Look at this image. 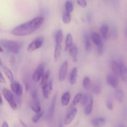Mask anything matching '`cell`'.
Returning <instances> with one entry per match:
<instances>
[{"instance_id": "obj_1", "label": "cell", "mask_w": 127, "mask_h": 127, "mask_svg": "<svg viewBox=\"0 0 127 127\" xmlns=\"http://www.w3.org/2000/svg\"><path fill=\"white\" fill-rule=\"evenodd\" d=\"M44 18L38 16L32 20L17 26L11 31V33L17 36H24L33 33L41 27Z\"/></svg>"}, {"instance_id": "obj_2", "label": "cell", "mask_w": 127, "mask_h": 127, "mask_svg": "<svg viewBox=\"0 0 127 127\" xmlns=\"http://www.w3.org/2000/svg\"><path fill=\"white\" fill-rule=\"evenodd\" d=\"M1 46L8 51L15 54L18 53L23 47V44L19 41L10 40H1Z\"/></svg>"}, {"instance_id": "obj_3", "label": "cell", "mask_w": 127, "mask_h": 127, "mask_svg": "<svg viewBox=\"0 0 127 127\" xmlns=\"http://www.w3.org/2000/svg\"><path fill=\"white\" fill-rule=\"evenodd\" d=\"M2 93L11 109L14 110H16L17 109V105L15 101L14 95L12 92L8 89L4 88L2 90Z\"/></svg>"}, {"instance_id": "obj_4", "label": "cell", "mask_w": 127, "mask_h": 127, "mask_svg": "<svg viewBox=\"0 0 127 127\" xmlns=\"http://www.w3.org/2000/svg\"><path fill=\"white\" fill-rule=\"evenodd\" d=\"M44 37L40 36L36 38L31 42L27 47V50L29 52H33L42 47L44 43Z\"/></svg>"}, {"instance_id": "obj_5", "label": "cell", "mask_w": 127, "mask_h": 127, "mask_svg": "<svg viewBox=\"0 0 127 127\" xmlns=\"http://www.w3.org/2000/svg\"><path fill=\"white\" fill-rule=\"evenodd\" d=\"M44 66L43 64L39 65L33 75V81L34 82H38L42 78L44 74Z\"/></svg>"}, {"instance_id": "obj_6", "label": "cell", "mask_w": 127, "mask_h": 127, "mask_svg": "<svg viewBox=\"0 0 127 127\" xmlns=\"http://www.w3.org/2000/svg\"><path fill=\"white\" fill-rule=\"evenodd\" d=\"M11 90L13 93L18 96H21L23 93V89L21 84L16 81H13L10 85Z\"/></svg>"}, {"instance_id": "obj_7", "label": "cell", "mask_w": 127, "mask_h": 127, "mask_svg": "<svg viewBox=\"0 0 127 127\" xmlns=\"http://www.w3.org/2000/svg\"><path fill=\"white\" fill-rule=\"evenodd\" d=\"M77 110L74 107H73L69 110L65 118L64 121L65 125H68L72 122L77 115Z\"/></svg>"}, {"instance_id": "obj_8", "label": "cell", "mask_w": 127, "mask_h": 127, "mask_svg": "<svg viewBox=\"0 0 127 127\" xmlns=\"http://www.w3.org/2000/svg\"><path fill=\"white\" fill-rule=\"evenodd\" d=\"M42 88L44 98L46 99H48L53 89V80L51 79L49 80L48 83Z\"/></svg>"}, {"instance_id": "obj_9", "label": "cell", "mask_w": 127, "mask_h": 127, "mask_svg": "<svg viewBox=\"0 0 127 127\" xmlns=\"http://www.w3.org/2000/svg\"><path fill=\"white\" fill-rule=\"evenodd\" d=\"M68 68V63L67 61L64 62L62 64L59 72V79L60 81L62 82L65 80Z\"/></svg>"}, {"instance_id": "obj_10", "label": "cell", "mask_w": 127, "mask_h": 127, "mask_svg": "<svg viewBox=\"0 0 127 127\" xmlns=\"http://www.w3.org/2000/svg\"><path fill=\"white\" fill-rule=\"evenodd\" d=\"M106 80L107 83L113 88H116L118 86L117 77L114 75L109 74L107 75Z\"/></svg>"}, {"instance_id": "obj_11", "label": "cell", "mask_w": 127, "mask_h": 127, "mask_svg": "<svg viewBox=\"0 0 127 127\" xmlns=\"http://www.w3.org/2000/svg\"><path fill=\"white\" fill-rule=\"evenodd\" d=\"M106 122V119L104 118H97L92 119L91 124L94 127H103Z\"/></svg>"}, {"instance_id": "obj_12", "label": "cell", "mask_w": 127, "mask_h": 127, "mask_svg": "<svg viewBox=\"0 0 127 127\" xmlns=\"http://www.w3.org/2000/svg\"><path fill=\"white\" fill-rule=\"evenodd\" d=\"M120 71L119 77L124 82L127 81V68L124 63L120 62Z\"/></svg>"}, {"instance_id": "obj_13", "label": "cell", "mask_w": 127, "mask_h": 127, "mask_svg": "<svg viewBox=\"0 0 127 127\" xmlns=\"http://www.w3.org/2000/svg\"><path fill=\"white\" fill-rule=\"evenodd\" d=\"M93 99L91 96H89L86 104L84 106V113L86 115H89L92 111L93 107Z\"/></svg>"}, {"instance_id": "obj_14", "label": "cell", "mask_w": 127, "mask_h": 127, "mask_svg": "<svg viewBox=\"0 0 127 127\" xmlns=\"http://www.w3.org/2000/svg\"><path fill=\"white\" fill-rule=\"evenodd\" d=\"M91 38L94 44L96 46H98L103 44L100 35L96 32L92 33L91 34Z\"/></svg>"}, {"instance_id": "obj_15", "label": "cell", "mask_w": 127, "mask_h": 127, "mask_svg": "<svg viewBox=\"0 0 127 127\" xmlns=\"http://www.w3.org/2000/svg\"><path fill=\"white\" fill-rule=\"evenodd\" d=\"M72 60L76 62L77 61L78 48L76 45H73L69 50L68 51Z\"/></svg>"}, {"instance_id": "obj_16", "label": "cell", "mask_w": 127, "mask_h": 127, "mask_svg": "<svg viewBox=\"0 0 127 127\" xmlns=\"http://www.w3.org/2000/svg\"><path fill=\"white\" fill-rule=\"evenodd\" d=\"M78 69L77 67H74L72 69L69 78V81L70 83L72 85L76 84L77 81V77Z\"/></svg>"}, {"instance_id": "obj_17", "label": "cell", "mask_w": 127, "mask_h": 127, "mask_svg": "<svg viewBox=\"0 0 127 127\" xmlns=\"http://www.w3.org/2000/svg\"><path fill=\"white\" fill-rule=\"evenodd\" d=\"M57 98V95H55L53 97L52 101H51V104L50 108H49V110H48V116L50 118L53 117L54 113Z\"/></svg>"}, {"instance_id": "obj_18", "label": "cell", "mask_w": 127, "mask_h": 127, "mask_svg": "<svg viewBox=\"0 0 127 127\" xmlns=\"http://www.w3.org/2000/svg\"><path fill=\"white\" fill-rule=\"evenodd\" d=\"M112 69L114 75L116 77H119L120 75V63L113 62L112 64Z\"/></svg>"}, {"instance_id": "obj_19", "label": "cell", "mask_w": 127, "mask_h": 127, "mask_svg": "<svg viewBox=\"0 0 127 127\" xmlns=\"http://www.w3.org/2000/svg\"><path fill=\"white\" fill-rule=\"evenodd\" d=\"M1 66L2 67V69H3L4 73L6 75L8 80L11 83L12 82L14 81V77H13V75L12 72L7 67L5 66L4 65H2Z\"/></svg>"}, {"instance_id": "obj_20", "label": "cell", "mask_w": 127, "mask_h": 127, "mask_svg": "<svg viewBox=\"0 0 127 127\" xmlns=\"http://www.w3.org/2000/svg\"><path fill=\"white\" fill-rule=\"evenodd\" d=\"M66 45L65 47V50L68 51L69 48L73 45V38L71 34L70 33H68L66 36Z\"/></svg>"}, {"instance_id": "obj_21", "label": "cell", "mask_w": 127, "mask_h": 127, "mask_svg": "<svg viewBox=\"0 0 127 127\" xmlns=\"http://www.w3.org/2000/svg\"><path fill=\"white\" fill-rule=\"evenodd\" d=\"M31 109L36 113H38L42 111L41 104L39 99L35 100H33V103L31 106Z\"/></svg>"}, {"instance_id": "obj_22", "label": "cell", "mask_w": 127, "mask_h": 127, "mask_svg": "<svg viewBox=\"0 0 127 127\" xmlns=\"http://www.w3.org/2000/svg\"><path fill=\"white\" fill-rule=\"evenodd\" d=\"M62 53L61 44H56L54 52V59L56 61L59 60Z\"/></svg>"}, {"instance_id": "obj_23", "label": "cell", "mask_w": 127, "mask_h": 127, "mask_svg": "<svg viewBox=\"0 0 127 127\" xmlns=\"http://www.w3.org/2000/svg\"><path fill=\"white\" fill-rule=\"evenodd\" d=\"M101 33L104 39L106 40L107 39L109 35V27L107 25L104 24L100 28Z\"/></svg>"}, {"instance_id": "obj_24", "label": "cell", "mask_w": 127, "mask_h": 127, "mask_svg": "<svg viewBox=\"0 0 127 127\" xmlns=\"http://www.w3.org/2000/svg\"><path fill=\"white\" fill-rule=\"evenodd\" d=\"M71 95L69 92L65 93L62 95L61 102L63 106H67L70 102Z\"/></svg>"}, {"instance_id": "obj_25", "label": "cell", "mask_w": 127, "mask_h": 127, "mask_svg": "<svg viewBox=\"0 0 127 127\" xmlns=\"http://www.w3.org/2000/svg\"><path fill=\"white\" fill-rule=\"evenodd\" d=\"M115 95L116 100L119 102L121 103L123 102L124 95V92L121 89H118L116 90L115 93Z\"/></svg>"}, {"instance_id": "obj_26", "label": "cell", "mask_w": 127, "mask_h": 127, "mask_svg": "<svg viewBox=\"0 0 127 127\" xmlns=\"http://www.w3.org/2000/svg\"><path fill=\"white\" fill-rule=\"evenodd\" d=\"M50 75V72L47 71L42 78V81L40 83L41 87H42L47 85L49 82V78Z\"/></svg>"}, {"instance_id": "obj_27", "label": "cell", "mask_w": 127, "mask_h": 127, "mask_svg": "<svg viewBox=\"0 0 127 127\" xmlns=\"http://www.w3.org/2000/svg\"><path fill=\"white\" fill-rule=\"evenodd\" d=\"M55 42L56 44H61L63 39V33L61 30H59L56 32L55 35Z\"/></svg>"}, {"instance_id": "obj_28", "label": "cell", "mask_w": 127, "mask_h": 127, "mask_svg": "<svg viewBox=\"0 0 127 127\" xmlns=\"http://www.w3.org/2000/svg\"><path fill=\"white\" fill-rule=\"evenodd\" d=\"M84 42L86 50L88 52H90L91 51V46L90 38H89V36L87 34L84 35Z\"/></svg>"}, {"instance_id": "obj_29", "label": "cell", "mask_w": 127, "mask_h": 127, "mask_svg": "<svg viewBox=\"0 0 127 127\" xmlns=\"http://www.w3.org/2000/svg\"><path fill=\"white\" fill-rule=\"evenodd\" d=\"M65 8L66 12L71 13L74 10V6L72 2L70 0L66 1L65 4Z\"/></svg>"}, {"instance_id": "obj_30", "label": "cell", "mask_w": 127, "mask_h": 127, "mask_svg": "<svg viewBox=\"0 0 127 127\" xmlns=\"http://www.w3.org/2000/svg\"><path fill=\"white\" fill-rule=\"evenodd\" d=\"M83 86L85 89L88 90L91 86V80L89 77H86L83 80Z\"/></svg>"}, {"instance_id": "obj_31", "label": "cell", "mask_w": 127, "mask_h": 127, "mask_svg": "<svg viewBox=\"0 0 127 127\" xmlns=\"http://www.w3.org/2000/svg\"><path fill=\"white\" fill-rule=\"evenodd\" d=\"M44 114L43 111H41L40 112L36 113L32 118V121L34 123H37L38 122L39 120L41 118Z\"/></svg>"}, {"instance_id": "obj_32", "label": "cell", "mask_w": 127, "mask_h": 127, "mask_svg": "<svg viewBox=\"0 0 127 127\" xmlns=\"http://www.w3.org/2000/svg\"><path fill=\"white\" fill-rule=\"evenodd\" d=\"M82 96H83V95L81 93H78L75 95L74 99H73V101H72V107L74 106L80 101Z\"/></svg>"}, {"instance_id": "obj_33", "label": "cell", "mask_w": 127, "mask_h": 127, "mask_svg": "<svg viewBox=\"0 0 127 127\" xmlns=\"http://www.w3.org/2000/svg\"><path fill=\"white\" fill-rule=\"evenodd\" d=\"M71 13L66 12L64 14L62 17V20L63 23L65 24H69L71 22Z\"/></svg>"}, {"instance_id": "obj_34", "label": "cell", "mask_w": 127, "mask_h": 127, "mask_svg": "<svg viewBox=\"0 0 127 127\" xmlns=\"http://www.w3.org/2000/svg\"><path fill=\"white\" fill-rule=\"evenodd\" d=\"M92 90L94 94L96 95H98L101 92V87L99 84H96L93 86Z\"/></svg>"}, {"instance_id": "obj_35", "label": "cell", "mask_w": 127, "mask_h": 127, "mask_svg": "<svg viewBox=\"0 0 127 127\" xmlns=\"http://www.w3.org/2000/svg\"><path fill=\"white\" fill-rule=\"evenodd\" d=\"M89 98V96H88L86 95H83L80 101L81 103L83 106H84L86 104L88 101Z\"/></svg>"}, {"instance_id": "obj_36", "label": "cell", "mask_w": 127, "mask_h": 127, "mask_svg": "<svg viewBox=\"0 0 127 127\" xmlns=\"http://www.w3.org/2000/svg\"><path fill=\"white\" fill-rule=\"evenodd\" d=\"M77 3L82 7H85L87 6V2L86 0H77Z\"/></svg>"}, {"instance_id": "obj_37", "label": "cell", "mask_w": 127, "mask_h": 127, "mask_svg": "<svg viewBox=\"0 0 127 127\" xmlns=\"http://www.w3.org/2000/svg\"><path fill=\"white\" fill-rule=\"evenodd\" d=\"M107 107L109 110H113V103L110 100H107L106 101Z\"/></svg>"}, {"instance_id": "obj_38", "label": "cell", "mask_w": 127, "mask_h": 127, "mask_svg": "<svg viewBox=\"0 0 127 127\" xmlns=\"http://www.w3.org/2000/svg\"><path fill=\"white\" fill-rule=\"evenodd\" d=\"M32 99L33 100H37L38 98V94H37V92L36 90H34L33 91L32 93Z\"/></svg>"}, {"instance_id": "obj_39", "label": "cell", "mask_w": 127, "mask_h": 127, "mask_svg": "<svg viewBox=\"0 0 127 127\" xmlns=\"http://www.w3.org/2000/svg\"><path fill=\"white\" fill-rule=\"evenodd\" d=\"M97 51L98 54L99 55H101L103 54V44L97 46Z\"/></svg>"}, {"instance_id": "obj_40", "label": "cell", "mask_w": 127, "mask_h": 127, "mask_svg": "<svg viewBox=\"0 0 127 127\" xmlns=\"http://www.w3.org/2000/svg\"><path fill=\"white\" fill-rule=\"evenodd\" d=\"M10 62L12 65H14L15 64V59L14 56H12L11 57L10 59Z\"/></svg>"}, {"instance_id": "obj_41", "label": "cell", "mask_w": 127, "mask_h": 127, "mask_svg": "<svg viewBox=\"0 0 127 127\" xmlns=\"http://www.w3.org/2000/svg\"><path fill=\"white\" fill-rule=\"evenodd\" d=\"M0 81L2 83H5V79L2 75L1 72H0Z\"/></svg>"}, {"instance_id": "obj_42", "label": "cell", "mask_w": 127, "mask_h": 127, "mask_svg": "<svg viewBox=\"0 0 127 127\" xmlns=\"http://www.w3.org/2000/svg\"><path fill=\"white\" fill-rule=\"evenodd\" d=\"M1 127H9L6 122L4 121V122L2 124Z\"/></svg>"}, {"instance_id": "obj_43", "label": "cell", "mask_w": 127, "mask_h": 127, "mask_svg": "<svg viewBox=\"0 0 127 127\" xmlns=\"http://www.w3.org/2000/svg\"><path fill=\"white\" fill-rule=\"evenodd\" d=\"M19 121H20V123H21V124L23 125V127H27V125H26L25 124V123H24V122H23L21 120H20H20H19Z\"/></svg>"}, {"instance_id": "obj_44", "label": "cell", "mask_w": 127, "mask_h": 127, "mask_svg": "<svg viewBox=\"0 0 127 127\" xmlns=\"http://www.w3.org/2000/svg\"><path fill=\"white\" fill-rule=\"evenodd\" d=\"M3 101L2 100V97H1V96H0V105L1 106V105L3 104Z\"/></svg>"}, {"instance_id": "obj_45", "label": "cell", "mask_w": 127, "mask_h": 127, "mask_svg": "<svg viewBox=\"0 0 127 127\" xmlns=\"http://www.w3.org/2000/svg\"><path fill=\"white\" fill-rule=\"evenodd\" d=\"M59 127H63L62 124V122H60L59 123Z\"/></svg>"}, {"instance_id": "obj_46", "label": "cell", "mask_w": 127, "mask_h": 127, "mask_svg": "<svg viewBox=\"0 0 127 127\" xmlns=\"http://www.w3.org/2000/svg\"><path fill=\"white\" fill-rule=\"evenodd\" d=\"M118 127H127L125 125L123 124H121Z\"/></svg>"}, {"instance_id": "obj_47", "label": "cell", "mask_w": 127, "mask_h": 127, "mask_svg": "<svg viewBox=\"0 0 127 127\" xmlns=\"http://www.w3.org/2000/svg\"><path fill=\"white\" fill-rule=\"evenodd\" d=\"M3 48L1 46H0V51L1 53H2V52H3Z\"/></svg>"}, {"instance_id": "obj_48", "label": "cell", "mask_w": 127, "mask_h": 127, "mask_svg": "<svg viewBox=\"0 0 127 127\" xmlns=\"http://www.w3.org/2000/svg\"><path fill=\"white\" fill-rule=\"evenodd\" d=\"M125 35L126 37H127V26L126 28V30H125Z\"/></svg>"}]
</instances>
